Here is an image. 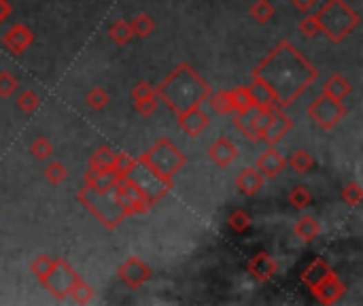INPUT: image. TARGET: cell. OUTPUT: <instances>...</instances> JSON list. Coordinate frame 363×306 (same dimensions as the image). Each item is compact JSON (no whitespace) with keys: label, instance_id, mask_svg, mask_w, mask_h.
<instances>
[{"label":"cell","instance_id":"1","mask_svg":"<svg viewBox=\"0 0 363 306\" xmlns=\"http://www.w3.org/2000/svg\"><path fill=\"white\" fill-rule=\"evenodd\" d=\"M253 77L272 90L278 108H285L313 86L319 70L289 41H281L253 70Z\"/></svg>","mask_w":363,"mask_h":306},{"label":"cell","instance_id":"2","mask_svg":"<svg viewBox=\"0 0 363 306\" xmlns=\"http://www.w3.org/2000/svg\"><path fill=\"white\" fill-rule=\"evenodd\" d=\"M155 96L164 104H168L175 113H181V111L202 104L210 96V86L191 64L183 62L177 64L173 73L155 88Z\"/></svg>","mask_w":363,"mask_h":306},{"label":"cell","instance_id":"3","mask_svg":"<svg viewBox=\"0 0 363 306\" xmlns=\"http://www.w3.org/2000/svg\"><path fill=\"white\" fill-rule=\"evenodd\" d=\"M77 200L108 230L119 228V224L128 217V213L117 202L113 189H98V187L86 185L77 191Z\"/></svg>","mask_w":363,"mask_h":306},{"label":"cell","instance_id":"4","mask_svg":"<svg viewBox=\"0 0 363 306\" xmlns=\"http://www.w3.org/2000/svg\"><path fill=\"white\" fill-rule=\"evenodd\" d=\"M315 17L319 21V30L331 43H342L361 21L359 13L349 7L344 0H327Z\"/></svg>","mask_w":363,"mask_h":306},{"label":"cell","instance_id":"5","mask_svg":"<svg viewBox=\"0 0 363 306\" xmlns=\"http://www.w3.org/2000/svg\"><path fill=\"white\" fill-rule=\"evenodd\" d=\"M138 160L145 162L157 175L166 179H175V175L185 166L187 155L170 141V138H159V141L153 143L149 151H145Z\"/></svg>","mask_w":363,"mask_h":306},{"label":"cell","instance_id":"6","mask_svg":"<svg viewBox=\"0 0 363 306\" xmlns=\"http://www.w3.org/2000/svg\"><path fill=\"white\" fill-rule=\"evenodd\" d=\"M128 177L145 191V196L151 202V207L157 204L166 196V193L173 189V185H175L173 179H166L161 175H157L155 171H151L149 166L145 162H141L138 157H136V164H134V169L130 171Z\"/></svg>","mask_w":363,"mask_h":306},{"label":"cell","instance_id":"7","mask_svg":"<svg viewBox=\"0 0 363 306\" xmlns=\"http://www.w3.org/2000/svg\"><path fill=\"white\" fill-rule=\"evenodd\" d=\"M79 279L77 270L64 260V258H53L51 268L47 270V274L41 279V285L58 300H64L70 294L72 283Z\"/></svg>","mask_w":363,"mask_h":306},{"label":"cell","instance_id":"8","mask_svg":"<svg viewBox=\"0 0 363 306\" xmlns=\"http://www.w3.org/2000/svg\"><path fill=\"white\" fill-rule=\"evenodd\" d=\"M346 115V106L342 100H336L327 94H321L311 106H308V117L321 128V130H333Z\"/></svg>","mask_w":363,"mask_h":306},{"label":"cell","instance_id":"9","mask_svg":"<svg viewBox=\"0 0 363 306\" xmlns=\"http://www.w3.org/2000/svg\"><path fill=\"white\" fill-rule=\"evenodd\" d=\"M113 191H115V198L121 204V209L128 213V217L130 215H143V213L151 211V202L147 200L145 191L138 187L130 177L119 179V183L113 187Z\"/></svg>","mask_w":363,"mask_h":306},{"label":"cell","instance_id":"10","mask_svg":"<svg viewBox=\"0 0 363 306\" xmlns=\"http://www.w3.org/2000/svg\"><path fill=\"white\" fill-rule=\"evenodd\" d=\"M151 268L149 264H145L141 258H130L119 266V279L130 287V289H138L143 287L149 279H151Z\"/></svg>","mask_w":363,"mask_h":306},{"label":"cell","instance_id":"11","mask_svg":"<svg viewBox=\"0 0 363 306\" xmlns=\"http://www.w3.org/2000/svg\"><path fill=\"white\" fill-rule=\"evenodd\" d=\"M285 166H287V157L274 145H268V149L262 151L255 160V169L262 173L264 179H276L285 171Z\"/></svg>","mask_w":363,"mask_h":306},{"label":"cell","instance_id":"12","mask_svg":"<svg viewBox=\"0 0 363 306\" xmlns=\"http://www.w3.org/2000/svg\"><path fill=\"white\" fill-rule=\"evenodd\" d=\"M293 128V122L287 113H283L281 108H274L272 111V117L266 126V130L262 132V138L259 141L268 143V145H276L278 141H283V138L291 132Z\"/></svg>","mask_w":363,"mask_h":306},{"label":"cell","instance_id":"13","mask_svg":"<svg viewBox=\"0 0 363 306\" xmlns=\"http://www.w3.org/2000/svg\"><path fill=\"white\" fill-rule=\"evenodd\" d=\"M35 43V32L28 28L26 23H15L11 30H7L3 35V45L7 47V51H11L13 55L23 53L28 47Z\"/></svg>","mask_w":363,"mask_h":306},{"label":"cell","instance_id":"14","mask_svg":"<svg viewBox=\"0 0 363 306\" xmlns=\"http://www.w3.org/2000/svg\"><path fill=\"white\" fill-rule=\"evenodd\" d=\"M132 100H134V106L141 115L149 117L155 113V108L159 106V98L155 96V88H151L147 81H141L136 83L134 90H132Z\"/></svg>","mask_w":363,"mask_h":306},{"label":"cell","instance_id":"15","mask_svg":"<svg viewBox=\"0 0 363 306\" xmlns=\"http://www.w3.org/2000/svg\"><path fill=\"white\" fill-rule=\"evenodd\" d=\"M177 117H179V126L189 136H200L208 126V115L200 108V104L191 106L187 111H181V113H177Z\"/></svg>","mask_w":363,"mask_h":306},{"label":"cell","instance_id":"16","mask_svg":"<svg viewBox=\"0 0 363 306\" xmlns=\"http://www.w3.org/2000/svg\"><path fill=\"white\" fill-rule=\"evenodd\" d=\"M208 157L219 166V169H228L230 164L236 162L238 157V147L226 136H219L217 141L208 147Z\"/></svg>","mask_w":363,"mask_h":306},{"label":"cell","instance_id":"17","mask_svg":"<svg viewBox=\"0 0 363 306\" xmlns=\"http://www.w3.org/2000/svg\"><path fill=\"white\" fill-rule=\"evenodd\" d=\"M344 291H346V285L338 279L336 272H333L331 276H327V279H325L323 283H319V285L313 289L315 298H317L321 304H336V302L344 296Z\"/></svg>","mask_w":363,"mask_h":306},{"label":"cell","instance_id":"18","mask_svg":"<svg viewBox=\"0 0 363 306\" xmlns=\"http://www.w3.org/2000/svg\"><path fill=\"white\" fill-rule=\"evenodd\" d=\"M264 181L266 179L262 177V173L255 169V166H246V169H242L236 177V189L242 193V196L251 198L264 187Z\"/></svg>","mask_w":363,"mask_h":306},{"label":"cell","instance_id":"19","mask_svg":"<svg viewBox=\"0 0 363 306\" xmlns=\"http://www.w3.org/2000/svg\"><path fill=\"white\" fill-rule=\"evenodd\" d=\"M331 274H333V270L329 268V264H327L323 258H315L308 266L304 268V272H302V283L313 291L319 283H323V281L327 279V276H331Z\"/></svg>","mask_w":363,"mask_h":306},{"label":"cell","instance_id":"20","mask_svg":"<svg viewBox=\"0 0 363 306\" xmlns=\"http://www.w3.org/2000/svg\"><path fill=\"white\" fill-rule=\"evenodd\" d=\"M248 272L255 276L257 281H262V283H268L272 276L276 274V262H274V258H270L266 251H259V254H255L253 258H251V262H248Z\"/></svg>","mask_w":363,"mask_h":306},{"label":"cell","instance_id":"21","mask_svg":"<svg viewBox=\"0 0 363 306\" xmlns=\"http://www.w3.org/2000/svg\"><path fill=\"white\" fill-rule=\"evenodd\" d=\"M293 234L302 240V242H313L319 234H321V221L313 215H302L295 226H293Z\"/></svg>","mask_w":363,"mask_h":306},{"label":"cell","instance_id":"22","mask_svg":"<svg viewBox=\"0 0 363 306\" xmlns=\"http://www.w3.org/2000/svg\"><path fill=\"white\" fill-rule=\"evenodd\" d=\"M248 92H251V96H253L255 106H259V108H278V102H276L272 90L266 86L262 79L253 77V83L248 86Z\"/></svg>","mask_w":363,"mask_h":306},{"label":"cell","instance_id":"23","mask_svg":"<svg viewBox=\"0 0 363 306\" xmlns=\"http://www.w3.org/2000/svg\"><path fill=\"white\" fill-rule=\"evenodd\" d=\"M351 92H353V83L344 75H331L323 83V94L336 98V100H344Z\"/></svg>","mask_w":363,"mask_h":306},{"label":"cell","instance_id":"24","mask_svg":"<svg viewBox=\"0 0 363 306\" xmlns=\"http://www.w3.org/2000/svg\"><path fill=\"white\" fill-rule=\"evenodd\" d=\"M83 179H86V185H92V187H98V189H113L117 183H119V175L115 171H94L90 169L86 175H83Z\"/></svg>","mask_w":363,"mask_h":306},{"label":"cell","instance_id":"25","mask_svg":"<svg viewBox=\"0 0 363 306\" xmlns=\"http://www.w3.org/2000/svg\"><path fill=\"white\" fill-rule=\"evenodd\" d=\"M113 164H115V151L110 149L108 145L98 147L92 155H90V169L94 171H113Z\"/></svg>","mask_w":363,"mask_h":306},{"label":"cell","instance_id":"26","mask_svg":"<svg viewBox=\"0 0 363 306\" xmlns=\"http://www.w3.org/2000/svg\"><path fill=\"white\" fill-rule=\"evenodd\" d=\"M253 108H255V106H253ZM253 108H251V111H244V113H236L234 124H236V128L240 130V134H242L244 138H248L251 143H257V141H259V132L255 130Z\"/></svg>","mask_w":363,"mask_h":306},{"label":"cell","instance_id":"27","mask_svg":"<svg viewBox=\"0 0 363 306\" xmlns=\"http://www.w3.org/2000/svg\"><path fill=\"white\" fill-rule=\"evenodd\" d=\"M287 166L293 171V173H297V175H306L308 171H313V166H315V160H313V155L306 151V149H295L291 155H289V160H287Z\"/></svg>","mask_w":363,"mask_h":306},{"label":"cell","instance_id":"28","mask_svg":"<svg viewBox=\"0 0 363 306\" xmlns=\"http://www.w3.org/2000/svg\"><path fill=\"white\" fill-rule=\"evenodd\" d=\"M206 100L210 102V108L215 111V113H219V115H230V113H234V104H232V94H230V90H219V92H215L213 96H208Z\"/></svg>","mask_w":363,"mask_h":306},{"label":"cell","instance_id":"29","mask_svg":"<svg viewBox=\"0 0 363 306\" xmlns=\"http://www.w3.org/2000/svg\"><path fill=\"white\" fill-rule=\"evenodd\" d=\"M130 28H132V35H134V37L147 39V37L155 30V19H153L149 13H138V15L130 21Z\"/></svg>","mask_w":363,"mask_h":306},{"label":"cell","instance_id":"30","mask_svg":"<svg viewBox=\"0 0 363 306\" xmlns=\"http://www.w3.org/2000/svg\"><path fill=\"white\" fill-rule=\"evenodd\" d=\"M230 94H232L234 113H244V111H251V108L255 106L253 96H251V92H248V86L234 88V90H230Z\"/></svg>","mask_w":363,"mask_h":306},{"label":"cell","instance_id":"31","mask_svg":"<svg viewBox=\"0 0 363 306\" xmlns=\"http://www.w3.org/2000/svg\"><path fill=\"white\" fill-rule=\"evenodd\" d=\"M108 37H110V41L113 43H117V45H128L130 41H132V28H130V21H126V19H115L113 23H110V28H108Z\"/></svg>","mask_w":363,"mask_h":306},{"label":"cell","instance_id":"32","mask_svg":"<svg viewBox=\"0 0 363 306\" xmlns=\"http://www.w3.org/2000/svg\"><path fill=\"white\" fill-rule=\"evenodd\" d=\"M45 179L51 183V185H60V183H64L66 179H68V169L62 164V162H58V160H53V162H49L47 166H45Z\"/></svg>","mask_w":363,"mask_h":306},{"label":"cell","instance_id":"33","mask_svg":"<svg viewBox=\"0 0 363 306\" xmlns=\"http://www.w3.org/2000/svg\"><path fill=\"white\" fill-rule=\"evenodd\" d=\"M30 155L39 162H45L53 155V143L49 141L47 136H37L35 141L30 143Z\"/></svg>","mask_w":363,"mask_h":306},{"label":"cell","instance_id":"34","mask_svg":"<svg viewBox=\"0 0 363 306\" xmlns=\"http://www.w3.org/2000/svg\"><path fill=\"white\" fill-rule=\"evenodd\" d=\"M68 296H70L77 304H88V302H92V298H94V289H92V285H88V283L79 276V279L72 283Z\"/></svg>","mask_w":363,"mask_h":306},{"label":"cell","instance_id":"35","mask_svg":"<svg viewBox=\"0 0 363 306\" xmlns=\"http://www.w3.org/2000/svg\"><path fill=\"white\" fill-rule=\"evenodd\" d=\"M248 13L257 23H268L274 17V7H272L270 0H255Z\"/></svg>","mask_w":363,"mask_h":306},{"label":"cell","instance_id":"36","mask_svg":"<svg viewBox=\"0 0 363 306\" xmlns=\"http://www.w3.org/2000/svg\"><path fill=\"white\" fill-rule=\"evenodd\" d=\"M287 200H289V204L293 207V209H306V207H311V202H313V196H311V191L306 189L304 185H295L291 191H289V196H287Z\"/></svg>","mask_w":363,"mask_h":306},{"label":"cell","instance_id":"37","mask_svg":"<svg viewBox=\"0 0 363 306\" xmlns=\"http://www.w3.org/2000/svg\"><path fill=\"white\" fill-rule=\"evenodd\" d=\"M15 104H17L19 111H23V113H35V111L39 108V104H41V98H39L37 92H32V90H23V92L17 96Z\"/></svg>","mask_w":363,"mask_h":306},{"label":"cell","instance_id":"38","mask_svg":"<svg viewBox=\"0 0 363 306\" xmlns=\"http://www.w3.org/2000/svg\"><path fill=\"white\" fill-rule=\"evenodd\" d=\"M228 224H230V228H232L236 234H244V232L251 228V217H248L242 209H236V211L230 213Z\"/></svg>","mask_w":363,"mask_h":306},{"label":"cell","instance_id":"39","mask_svg":"<svg viewBox=\"0 0 363 306\" xmlns=\"http://www.w3.org/2000/svg\"><path fill=\"white\" fill-rule=\"evenodd\" d=\"M342 200L349 204V207H359L361 204V198H363V189H361V185L357 183V181H353V183H346L344 187H342Z\"/></svg>","mask_w":363,"mask_h":306},{"label":"cell","instance_id":"40","mask_svg":"<svg viewBox=\"0 0 363 306\" xmlns=\"http://www.w3.org/2000/svg\"><path fill=\"white\" fill-rule=\"evenodd\" d=\"M19 90V81L9 70H0V96L9 98Z\"/></svg>","mask_w":363,"mask_h":306},{"label":"cell","instance_id":"41","mask_svg":"<svg viewBox=\"0 0 363 306\" xmlns=\"http://www.w3.org/2000/svg\"><path fill=\"white\" fill-rule=\"evenodd\" d=\"M108 94H106V90H102V88H92L90 92H88V96H86V104L92 108V111H102L106 104H108Z\"/></svg>","mask_w":363,"mask_h":306},{"label":"cell","instance_id":"42","mask_svg":"<svg viewBox=\"0 0 363 306\" xmlns=\"http://www.w3.org/2000/svg\"><path fill=\"white\" fill-rule=\"evenodd\" d=\"M136 157H132L130 153H115V164H113V171L124 179L130 175V171L134 169Z\"/></svg>","mask_w":363,"mask_h":306},{"label":"cell","instance_id":"43","mask_svg":"<svg viewBox=\"0 0 363 306\" xmlns=\"http://www.w3.org/2000/svg\"><path fill=\"white\" fill-rule=\"evenodd\" d=\"M51 264H53V258H51V256H47V254H41V256H37V258L32 260L30 270H32V274L37 276V279L41 281L43 276L47 274V270L51 268Z\"/></svg>","mask_w":363,"mask_h":306},{"label":"cell","instance_id":"44","mask_svg":"<svg viewBox=\"0 0 363 306\" xmlns=\"http://www.w3.org/2000/svg\"><path fill=\"white\" fill-rule=\"evenodd\" d=\"M300 32L304 35V37H308V39H313V37H317L321 30H319V21H317V17L315 15H306L302 21H300Z\"/></svg>","mask_w":363,"mask_h":306},{"label":"cell","instance_id":"45","mask_svg":"<svg viewBox=\"0 0 363 306\" xmlns=\"http://www.w3.org/2000/svg\"><path fill=\"white\" fill-rule=\"evenodd\" d=\"M317 3H319V0H291V5L297 11H302V13H311L317 7Z\"/></svg>","mask_w":363,"mask_h":306},{"label":"cell","instance_id":"46","mask_svg":"<svg viewBox=\"0 0 363 306\" xmlns=\"http://www.w3.org/2000/svg\"><path fill=\"white\" fill-rule=\"evenodd\" d=\"M13 7L9 5V0H0V26H3V21L11 15Z\"/></svg>","mask_w":363,"mask_h":306}]
</instances>
